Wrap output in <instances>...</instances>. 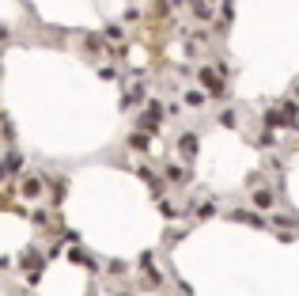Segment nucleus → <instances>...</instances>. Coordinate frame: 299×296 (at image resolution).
I'll return each mask as SVG.
<instances>
[{"instance_id": "obj_1", "label": "nucleus", "mask_w": 299, "mask_h": 296, "mask_svg": "<svg viewBox=\"0 0 299 296\" xmlns=\"http://www.w3.org/2000/svg\"><path fill=\"white\" fill-rule=\"evenodd\" d=\"M23 198H42V179H38V175H31V179H23Z\"/></svg>"}, {"instance_id": "obj_2", "label": "nucleus", "mask_w": 299, "mask_h": 296, "mask_svg": "<svg viewBox=\"0 0 299 296\" xmlns=\"http://www.w3.org/2000/svg\"><path fill=\"white\" fill-rule=\"evenodd\" d=\"M201 80H205V87H208V91H216V95H220V91H223L220 76H212V72H201Z\"/></svg>"}, {"instance_id": "obj_3", "label": "nucleus", "mask_w": 299, "mask_h": 296, "mask_svg": "<svg viewBox=\"0 0 299 296\" xmlns=\"http://www.w3.org/2000/svg\"><path fill=\"white\" fill-rule=\"evenodd\" d=\"M182 152H197V137H182Z\"/></svg>"}]
</instances>
